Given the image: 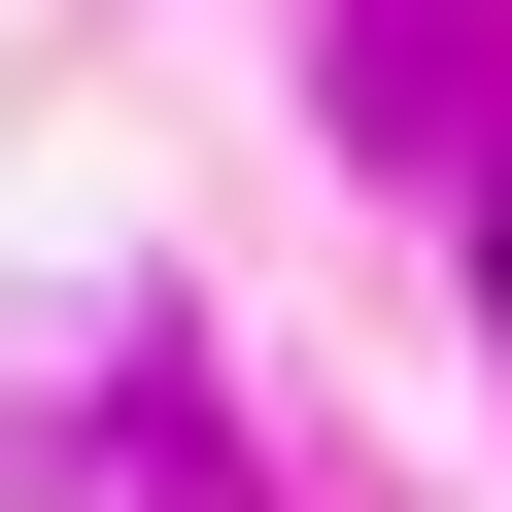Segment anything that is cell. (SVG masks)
<instances>
[{
  "label": "cell",
  "instance_id": "cell-1",
  "mask_svg": "<svg viewBox=\"0 0 512 512\" xmlns=\"http://www.w3.org/2000/svg\"><path fill=\"white\" fill-rule=\"evenodd\" d=\"M478 308H512V205H478Z\"/></svg>",
  "mask_w": 512,
  "mask_h": 512
}]
</instances>
